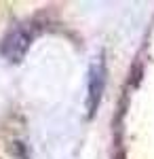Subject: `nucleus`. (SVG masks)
Wrapping results in <instances>:
<instances>
[{
  "instance_id": "f257e3e1",
  "label": "nucleus",
  "mask_w": 154,
  "mask_h": 159,
  "mask_svg": "<svg viewBox=\"0 0 154 159\" xmlns=\"http://www.w3.org/2000/svg\"><path fill=\"white\" fill-rule=\"evenodd\" d=\"M30 47V36L24 30H13L6 36V40L2 43V53L9 57L11 61H19L24 57V53Z\"/></svg>"
}]
</instances>
